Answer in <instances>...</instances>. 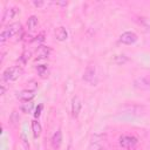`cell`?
Segmentation results:
<instances>
[{"mask_svg": "<svg viewBox=\"0 0 150 150\" xmlns=\"http://www.w3.org/2000/svg\"><path fill=\"white\" fill-rule=\"evenodd\" d=\"M43 36H45V33H40V34H39V35L33 40V41H34V42H38V43H40V42H42V41L45 40V38H43Z\"/></svg>", "mask_w": 150, "mask_h": 150, "instance_id": "obj_21", "label": "cell"}, {"mask_svg": "<svg viewBox=\"0 0 150 150\" xmlns=\"http://www.w3.org/2000/svg\"><path fill=\"white\" fill-rule=\"evenodd\" d=\"M19 13V8L16 7H11V8H7L5 11V14H4V18H2V21L5 22L6 20L8 19H13L14 16H16V14Z\"/></svg>", "mask_w": 150, "mask_h": 150, "instance_id": "obj_11", "label": "cell"}, {"mask_svg": "<svg viewBox=\"0 0 150 150\" xmlns=\"http://www.w3.org/2000/svg\"><path fill=\"white\" fill-rule=\"evenodd\" d=\"M95 73H96L95 67H94L93 64H89V66L86 68V70H84V74H83V80H84L86 82L93 83V82H94V79H95Z\"/></svg>", "mask_w": 150, "mask_h": 150, "instance_id": "obj_8", "label": "cell"}, {"mask_svg": "<svg viewBox=\"0 0 150 150\" xmlns=\"http://www.w3.org/2000/svg\"><path fill=\"white\" fill-rule=\"evenodd\" d=\"M55 4H56V5H60V6H67L68 2L66 1V2H55Z\"/></svg>", "mask_w": 150, "mask_h": 150, "instance_id": "obj_25", "label": "cell"}, {"mask_svg": "<svg viewBox=\"0 0 150 150\" xmlns=\"http://www.w3.org/2000/svg\"><path fill=\"white\" fill-rule=\"evenodd\" d=\"M134 87L138 90H150V74L136 77L134 81Z\"/></svg>", "mask_w": 150, "mask_h": 150, "instance_id": "obj_4", "label": "cell"}, {"mask_svg": "<svg viewBox=\"0 0 150 150\" xmlns=\"http://www.w3.org/2000/svg\"><path fill=\"white\" fill-rule=\"evenodd\" d=\"M81 107H82V103H81L80 97L79 96H74L73 100H71V115H73V117H77L79 116Z\"/></svg>", "mask_w": 150, "mask_h": 150, "instance_id": "obj_9", "label": "cell"}, {"mask_svg": "<svg viewBox=\"0 0 150 150\" xmlns=\"http://www.w3.org/2000/svg\"><path fill=\"white\" fill-rule=\"evenodd\" d=\"M112 62H114L115 64H118V66L124 64L125 62H128V56H125L124 54L115 55V56H114V59H112Z\"/></svg>", "mask_w": 150, "mask_h": 150, "instance_id": "obj_16", "label": "cell"}, {"mask_svg": "<svg viewBox=\"0 0 150 150\" xmlns=\"http://www.w3.org/2000/svg\"><path fill=\"white\" fill-rule=\"evenodd\" d=\"M50 143H52L53 149H55V150L61 146V144H62V132H61V130H57V131L52 136Z\"/></svg>", "mask_w": 150, "mask_h": 150, "instance_id": "obj_10", "label": "cell"}, {"mask_svg": "<svg viewBox=\"0 0 150 150\" xmlns=\"http://www.w3.org/2000/svg\"><path fill=\"white\" fill-rule=\"evenodd\" d=\"M29 55H30V53H29V52H25V53L22 54V57H21V59H22V61H23V62H26V61H27V59H29Z\"/></svg>", "mask_w": 150, "mask_h": 150, "instance_id": "obj_22", "label": "cell"}, {"mask_svg": "<svg viewBox=\"0 0 150 150\" xmlns=\"http://www.w3.org/2000/svg\"><path fill=\"white\" fill-rule=\"evenodd\" d=\"M33 107H34V104H33L32 101H30V102H25V103L21 105L20 109H21L22 112H25V114H29V112H32Z\"/></svg>", "mask_w": 150, "mask_h": 150, "instance_id": "obj_18", "label": "cell"}, {"mask_svg": "<svg viewBox=\"0 0 150 150\" xmlns=\"http://www.w3.org/2000/svg\"><path fill=\"white\" fill-rule=\"evenodd\" d=\"M21 74H22V68L20 66H12V67H8L4 70L2 79L6 82H11V81L18 80Z\"/></svg>", "mask_w": 150, "mask_h": 150, "instance_id": "obj_1", "label": "cell"}, {"mask_svg": "<svg viewBox=\"0 0 150 150\" xmlns=\"http://www.w3.org/2000/svg\"><path fill=\"white\" fill-rule=\"evenodd\" d=\"M33 4H34L35 6H41V5H43V2H42V1H34Z\"/></svg>", "mask_w": 150, "mask_h": 150, "instance_id": "obj_24", "label": "cell"}, {"mask_svg": "<svg viewBox=\"0 0 150 150\" xmlns=\"http://www.w3.org/2000/svg\"><path fill=\"white\" fill-rule=\"evenodd\" d=\"M118 143L122 148L128 149V150H132V149L136 148V145L138 143V139H137V137L131 136V135H123V136L120 137Z\"/></svg>", "mask_w": 150, "mask_h": 150, "instance_id": "obj_3", "label": "cell"}, {"mask_svg": "<svg viewBox=\"0 0 150 150\" xmlns=\"http://www.w3.org/2000/svg\"><path fill=\"white\" fill-rule=\"evenodd\" d=\"M139 23H142L145 28L150 29V19H146V18H139Z\"/></svg>", "mask_w": 150, "mask_h": 150, "instance_id": "obj_19", "label": "cell"}, {"mask_svg": "<svg viewBox=\"0 0 150 150\" xmlns=\"http://www.w3.org/2000/svg\"><path fill=\"white\" fill-rule=\"evenodd\" d=\"M42 108H43V105L42 104H39L38 107H36V109H35V112H34V116L38 118L40 115H41V111H42Z\"/></svg>", "mask_w": 150, "mask_h": 150, "instance_id": "obj_20", "label": "cell"}, {"mask_svg": "<svg viewBox=\"0 0 150 150\" xmlns=\"http://www.w3.org/2000/svg\"><path fill=\"white\" fill-rule=\"evenodd\" d=\"M49 53H50V48H49L48 46H42V45H41V46H39V47L36 48V52H35L36 57H35V60L46 59V57H48Z\"/></svg>", "mask_w": 150, "mask_h": 150, "instance_id": "obj_7", "label": "cell"}, {"mask_svg": "<svg viewBox=\"0 0 150 150\" xmlns=\"http://www.w3.org/2000/svg\"><path fill=\"white\" fill-rule=\"evenodd\" d=\"M5 91H6V86H5V83H2L1 84V95H4Z\"/></svg>", "mask_w": 150, "mask_h": 150, "instance_id": "obj_23", "label": "cell"}, {"mask_svg": "<svg viewBox=\"0 0 150 150\" xmlns=\"http://www.w3.org/2000/svg\"><path fill=\"white\" fill-rule=\"evenodd\" d=\"M55 38L59 40V41H64L67 40L68 38V32L64 27H59L56 30H55Z\"/></svg>", "mask_w": 150, "mask_h": 150, "instance_id": "obj_12", "label": "cell"}, {"mask_svg": "<svg viewBox=\"0 0 150 150\" xmlns=\"http://www.w3.org/2000/svg\"><path fill=\"white\" fill-rule=\"evenodd\" d=\"M38 23H39L38 18H36L35 15H32V16H29L28 20H27V28H28L29 30H34V29L38 27Z\"/></svg>", "mask_w": 150, "mask_h": 150, "instance_id": "obj_15", "label": "cell"}, {"mask_svg": "<svg viewBox=\"0 0 150 150\" xmlns=\"http://www.w3.org/2000/svg\"><path fill=\"white\" fill-rule=\"evenodd\" d=\"M20 30H21V23L20 22H14V23L8 25L6 28L2 29V32L0 34V41L1 42L6 41L7 39L14 36L15 34H18Z\"/></svg>", "mask_w": 150, "mask_h": 150, "instance_id": "obj_2", "label": "cell"}, {"mask_svg": "<svg viewBox=\"0 0 150 150\" xmlns=\"http://www.w3.org/2000/svg\"><path fill=\"white\" fill-rule=\"evenodd\" d=\"M36 71L41 77H47L48 76V67L46 64H40L36 67Z\"/></svg>", "mask_w": 150, "mask_h": 150, "instance_id": "obj_17", "label": "cell"}, {"mask_svg": "<svg viewBox=\"0 0 150 150\" xmlns=\"http://www.w3.org/2000/svg\"><path fill=\"white\" fill-rule=\"evenodd\" d=\"M35 96V89H23L16 94V97L22 102H30Z\"/></svg>", "mask_w": 150, "mask_h": 150, "instance_id": "obj_6", "label": "cell"}, {"mask_svg": "<svg viewBox=\"0 0 150 150\" xmlns=\"http://www.w3.org/2000/svg\"><path fill=\"white\" fill-rule=\"evenodd\" d=\"M32 131H33V136H34V138H38V137L41 135L42 127H41V124H40L36 120L32 121Z\"/></svg>", "mask_w": 150, "mask_h": 150, "instance_id": "obj_13", "label": "cell"}, {"mask_svg": "<svg viewBox=\"0 0 150 150\" xmlns=\"http://www.w3.org/2000/svg\"><path fill=\"white\" fill-rule=\"evenodd\" d=\"M67 150H70V145H69V146H68V148H67Z\"/></svg>", "mask_w": 150, "mask_h": 150, "instance_id": "obj_26", "label": "cell"}, {"mask_svg": "<svg viewBox=\"0 0 150 150\" xmlns=\"http://www.w3.org/2000/svg\"><path fill=\"white\" fill-rule=\"evenodd\" d=\"M137 34L134 33V32H130V30H127L124 33H122L120 35V42L121 43H124V45H132L137 41Z\"/></svg>", "mask_w": 150, "mask_h": 150, "instance_id": "obj_5", "label": "cell"}, {"mask_svg": "<svg viewBox=\"0 0 150 150\" xmlns=\"http://www.w3.org/2000/svg\"><path fill=\"white\" fill-rule=\"evenodd\" d=\"M104 136L102 135H94L91 137V141H90V144H91V148L94 146V149H100L101 148V141H103Z\"/></svg>", "mask_w": 150, "mask_h": 150, "instance_id": "obj_14", "label": "cell"}]
</instances>
